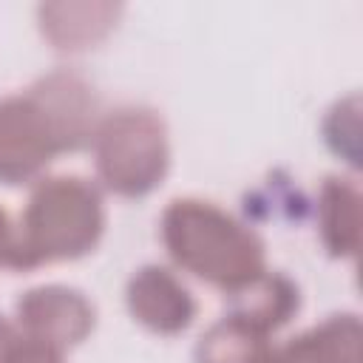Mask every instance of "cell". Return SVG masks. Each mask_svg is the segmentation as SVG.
<instances>
[{
  "mask_svg": "<svg viewBox=\"0 0 363 363\" xmlns=\"http://www.w3.org/2000/svg\"><path fill=\"white\" fill-rule=\"evenodd\" d=\"M233 301L230 315H238L241 320L252 323L261 332H275L284 323H289V318L301 309V292L298 284L281 272H269L264 269L261 275H255L250 284H244L241 289H235L233 295H227Z\"/></svg>",
  "mask_w": 363,
  "mask_h": 363,
  "instance_id": "obj_9",
  "label": "cell"
},
{
  "mask_svg": "<svg viewBox=\"0 0 363 363\" xmlns=\"http://www.w3.org/2000/svg\"><path fill=\"white\" fill-rule=\"evenodd\" d=\"M20 340H23V335H20L17 323H11L6 315H0V363H11Z\"/></svg>",
  "mask_w": 363,
  "mask_h": 363,
  "instance_id": "obj_15",
  "label": "cell"
},
{
  "mask_svg": "<svg viewBox=\"0 0 363 363\" xmlns=\"http://www.w3.org/2000/svg\"><path fill=\"white\" fill-rule=\"evenodd\" d=\"M323 139L329 150L349 164H357L360 159V96L352 94L346 99H337L326 119H323Z\"/></svg>",
  "mask_w": 363,
  "mask_h": 363,
  "instance_id": "obj_12",
  "label": "cell"
},
{
  "mask_svg": "<svg viewBox=\"0 0 363 363\" xmlns=\"http://www.w3.org/2000/svg\"><path fill=\"white\" fill-rule=\"evenodd\" d=\"M91 147L102 187L122 199L153 193L170 167L164 119L145 105H122L105 113L94 130Z\"/></svg>",
  "mask_w": 363,
  "mask_h": 363,
  "instance_id": "obj_4",
  "label": "cell"
},
{
  "mask_svg": "<svg viewBox=\"0 0 363 363\" xmlns=\"http://www.w3.org/2000/svg\"><path fill=\"white\" fill-rule=\"evenodd\" d=\"M125 303L133 320L156 335L184 332L199 312V303L182 278L159 264H145L130 275L125 286Z\"/></svg>",
  "mask_w": 363,
  "mask_h": 363,
  "instance_id": "obj_6",
  "label": "cell"
},
{
  "mask_svg": "<svg viewBox=\"0 0 363 363\" xmlns=\"http://www.w3.org/2000/svg\"><path fill=\"white\" fill-rule=\"evenodd\" d=\"M14 233L17 252L11 269H34L88 255L105 233L99 184L68 173L34 182Z\"/></svg>",
  "mask_w": 363,
  "mask_h": 363,
  "instance_id": "obj_3",
  "label": "cell"
},
{
  "mask_svg": "<svg viewBox=\"0 0 363 363\" xmlns=\"http://www.w3.org/2000/svg\"><path fill=\"white\" fill-rule=\"evenodd\" d=\"M14 252H17V233L14 224L9 221V213L0 207V267H14Z\"/></svg>",
  "mask_w": 363,
  "mask_h": 363,
  "instance_id": "obj_14",
  "label": "cell"
},
{
  "mask_svg": "<svg viewBox=\"0 0 363 363\" xmlns=\"http://www.w3.org/2000/svg\"><path fill=\"white\" fill-rule=\"evenodd\" d=\"M119 6L111 3H57L40 6L43 37L60 51H82L116 26Z\"/></svg>",
  "mask_w": 363,
  "mask_h": 363,
  "instance_id": "obj_10",
  "label": "cell"
},
{
  "mask_svg": "<svg viewBox=\"0 0 363 363\" xmlns=\"http://www.w3.org/2000/svg\"><path fill=\"white\" fill-rule=\"evenodd\" d=\"M11 363H65V360H62V352L23 337L17 352H14V357H11Z\"/></svg>",
  "mask_w": 363,
  "mask_h": 363,
  "instance_id": "obj_13",
  "label": "cell"
},
{
  "mask_svg": "<svg viewBox=\"0 0 363 363\" xmlns=\"http://www.w3.org/2000/svg\"><path fill=\"white\" fill-rule=\"evenodd\" d=\"M269 335L241 320L238 315H224L204 329L193 349L196 363H269L272 360Z\"/></svg>",
  "mask_w": 363,
  "mask_h": 363,
  "instance_id": "obj_11",
  "label": "cell"
},
{
  "mask_svg": "<svg viewBox=\"0 0 363 363\" xmlns=\"http://www.w3.org/2000/svg\"><path fill=\"white\" fill-rule=\"evenodd\" d=\"M94 88L71 71H51L0 99V184L40 182L60 156L91 145L99 125Z\"/></svg>",
  "mask_w": 363,
  "mask_h": 363,
  "instance_id": "obj_1",
  "label": "cell"
},
{
  "mask_svg": "<svg viewBox=\"0 0 363 363\" xmlns=\"http://www.w3.org/2000/svg\"><path fill=\"white\" fill-rule=\"evenodd\" d=\"M173 264L199 281L233 295L267 269L261 235L204 199H173L159 221Z\"/></svg>",
  "mask_w": 363,
  "mask_h": 363,
  "instance_id": "obj_2",
  "label": "cell"
},
{
  "mask_svg": "<svg viewBox=\"0 0 363 363\" xmlns=\"http://www.w3.org/2000/svg\"><path fill=\"white\" fill-rule=\"evenodd\" d=\"M17 329L26 340L65 352L82 343L96 326V306L85 292L65 284L26 289L14 303Z\"/></svg>",
  "mask_w": 363,
  "mask_h": 363,
  "instance_id": "obj_5",
  "label": "cell"
},
{
  "mask_svg": "<svg viewBox=\"0 0 363 363\" xmlns=\"http://www.w3.org/2000/svg\"><path fill=\"white\" fill-rule=\"evenodd\" d=\"M318 235L332 258H354L360 250V190L352 179L326 176L318 190Z\"/></svg>",
  "mask_w": 363,
  "mask_h": 363,
  "instance_id": "obj_8",
  "label": "cell"
},
{
  "mask_svg": "<svg viewBox=\"0 0 363 363\" xmlns=\"http://www.w3.org/2000/svg\"><path fill=\"white\" fill-rule=\"evenodd\" d=\"M269 363H363V326L354 312H337L272 349Z\"/></svg>",
  "mask_w": 363,
  "mask_h": 363,
  "instance_id": "obj_7",
  "label": "cell"
}]
</instances>
